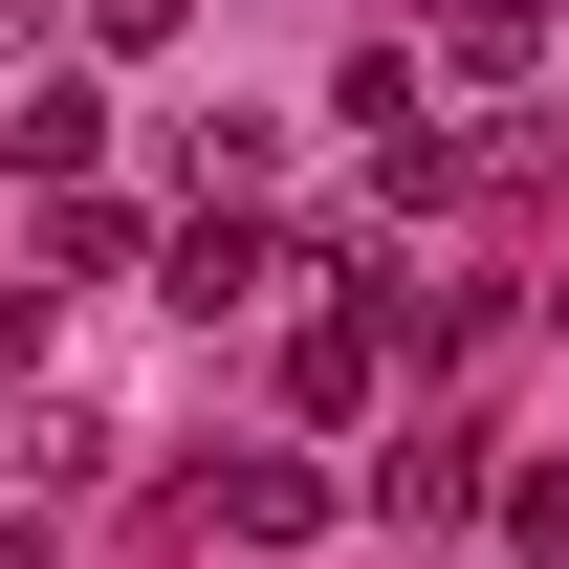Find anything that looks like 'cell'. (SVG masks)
I'll list each match as a JSON object with an SVG mask.
<instances>
[{"instance_id":"6da1fadb","label":"cell","mask_w":569,"mask_h":569,"mask_svg":"<svg viewBox=\"0 0 569 569\" xmlns=\"http://www.w3.org/2000/svg\"><path fill=\"white\" fill-rule=\"evenodd\" d=\"M307 526H329L307 460H219V548H307Z\"/></svg>"},{"instance_id":"7a4b0ae2","label":"cell","mask_w":569,"mask_h":569,"mask_svg":"<svg viewBox=\"0 0 569 569\" xmlns=\"http://www.w3.org/2000/svg\"><path fill=\"white\" fill-rule=\"evenodd\" d=\"M372 503H395V526H460V503H482V438H460V417L395 438V460H372Z\"/></svg>"},{"instance_id":"3957f363","label":"cell","mask_w":569,"mask_h":569,"mask_svg":"<svg viewBox=\"0 0 569 569\" xmlns=\"http://www.w3.org/2000/svg\"><path fill=\"white\" fill-rule=\"evenodd\" d=\"M0 153H22V176H88V153H110V88H22Z\"/></svg>"},{"instance_id":"277c9868","label":"cell","mask_w":569,"mask_h":569,"mask_svg":"<svg viewBox=\"0 0 569 569\" xmlns=\"http://www.w3.org/2000/svg\"><path fill=\"white\" fill-rule=\"evenodd\" d=\"M284 395H307V417H372V307H329V329L284 351Z\"/></svg>"},{"instance_id":"5b68a950","label":"cell","mask_w":569,"mask_h":569,"mask_svg":"<svg viewBox=\"0 0 569 569\" xmlns=\"http://www.w3.org/2000/svg\"><path fill=\"white\" fill-rule=\"evenodd\" d=\"M241 284H263V219H241V198H198V241H176V307H241Z\"/></svg>"},{"instance_id":"8992f818","label":"cell","mask_w":569,"mask_h":569,"mask_svg":"<svg viewBox=\"0 0 569 569\" xmlns=\"http://www.w3.org/2000/svg\"><path fill=\"white\" fill-rule=\"evenodd\" d=\"M438 44H460V67H526V44H548V0H438Z\"/></svg>"},{"instance_id":"52a82bcc","label":"cell","mask_w":569,"mask_h":569,"mask_svg":"<svg viewBox=\"0 0 569 569\" xmlns=\"http://www.w3.org/2000/svg\"><path fill=\"white\" fill-rule=\"evenodd\" d=\"M503 548H526V569H569V482H503Z\"/></svg>"},{"instance_id":"ba28073f","label":"cell","mask_w":569,"mask_h":569,"mask_svg":"<svg viewBox=\"0 0 569 569\" xmlns=\"http://www.w3.org/2000/svg\"><path fill=\"white\" fill-rule=\"evenodd\" d=\"M176 22H198V0H88V44H176Z\"/></svg>"},{"instance_id":"9c48e42d","label":"cell","mask_w":569,"mask_h":569,"mask_svg":"<svg viewBox=\"0 0 569 569\" xmlns=\"http://www.w3.org/2000/svg\"><path fill=\"white\" fill-rule=\"evenodd\" d=\"M22 351H44V284H0V372H22Z\"/></svg>"}]
</instances>
